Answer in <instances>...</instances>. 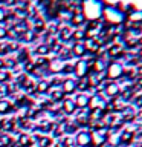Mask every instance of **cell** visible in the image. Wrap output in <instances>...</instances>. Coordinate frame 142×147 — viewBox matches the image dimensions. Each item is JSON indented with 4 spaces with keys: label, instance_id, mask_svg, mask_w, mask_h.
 I'll return each instance as SVG.
<instances>
[{
    "label": "cell",
    "instance_id": "cell-17",
    "mask_svg": "<svg viewBox=\"0 0 142 147\" xmlns=\"http://www.w3.org/2000/svg\"><path fill=\"white\" fill-rule=\"evenodd\" d=\"M86 22V18H84V16L78 11V12H73V16H72V18H70V26H81L82 23Z\"/></svg>",
    "mask_w": 142,
    "mask_h": 147
},
{
    "label": "cell",
    "instance_id": "cell-9",
    "mask_svg": "<svg viewBox=\"0 0 142 147\" xmlns=\"http://www.w3.org/2000/svg\"><path fill=\"white\" fill-rule=\"evenodd\" d=\"M64 64H66V61H63L61 58L55 57L54 60H50V61L48 63V69L52 74H55V75H60V74H63Z\"/></svg>",
    "mask_w": 142,
    "mask_h": 147
},
{
    "label": "cell",
    "instance_id": "cell-12",
    "mask_svg": "<svg viewBox=\"0 0 142 147\" xmlns=\"http://www.w3.org/2000/svg\"><path fill=\"white\" fill-rule=\"evenodd\" d=\"M49 95H50V101L52 103H61V101L66 98L64 96V92L61 90V87H54V89H49Z\"/></svg>",
    "mask_w": 142,
    "mask_h": 147
},
{
    "label": "cell",
    "instance_id": "cell-32",
    "mask_svg": "<svg viewBox=\"0 0 142 147\" xmlns=\"http://www.w3.org/2000/svg\"><path fill=\"white\" fill-rule=\"evenodd\" d=\"M8 147H21V146L18 144V142H11V144H9Z\"/></svg>",
    "mask_w": 142,
    "mask_h": 147
},
{
    "label": "cell",
    "instance_id": "cell-22",
    "mask_svg": "<svg viewBox=\"0 0 142 147\" xmlns=\"http://www.w3.org/2000/svg\"><path fill=\"white\" fill-rule=\"evenodd\" d=\"M82 38H86V31L82 29H76V31H72V35H70V40H73L76 43V41H81Z\"/></svg>",
    "mask_w": 142,
    "mask_h": 147
},
{
    "label": "cell",
    "instance_id": "cell-14",
    "mask_svg": "<svg viewBox=\"0 0 142 147\" xmlns=\"http://www.w3.org/2000/svg\"><path fill=\"white\" fill-rule=\"evenodd\" d=\"M49 89H50V86H49L48 80H40V81L35 83V94L43 95V94H46V92H49Z\"/></svg>",
    "mask_w": 142,
    "mask_h": 147
},
{
    "label": "cell",
    "instance_id": "cell-24",
    "mask_svg": "<svg viewBox=\"0 0 142 147\" xmlns=\"http://www.w3.org/2000/svg\"><path fill=\"white\" fill-rule=\"evenodd\" d=\"M20 38L23 41H27V43H31V41H34L37 38V35L34 34V31H26V32H23V34L20 35Z\"/></svg>",
    "mask_w": 142,
    "mask_h": 147
},
{
    "label": "cell",
    "instance_id": "cell-31",
    "mask_svg": "<svg viewBox=\"0 0 142 147\" xmlns=\"http://www.w3.org/2000/svg\"><path fill=\"white\" fill-rule=\"evenodd\" d=\"M55 147H66V144H64V141H58L57 144H55Z\"/></svg>",
    "mask_w": 142,
    "mask_h": 147
},
{
    "label": "cell",
    "instance_id": "cell-21",
    "mask_svg": "<svg viewBox=\"0 0 142 147\" xmlns=\"http://www.w3.org/2000/svg\"><path fill=\"white\" fill-rule=\"evenodd\" d=\"M11 86L8 84H0V100H6V96L11 95Z\"/></svg>",
    "mask_w": 142,
    "mask_h": 147
},
{
    "label": "cell",
    "instance_id": "cell-25",
    "mask_svg": "<svg viewBox=\"0 0 142 147\" xmlns=\"http://www.w3.org/2000/svg\"><path fill=\"white\" fill-rule=\"evenodd\" d=\"M50 146H52V138H49V136L38 138V147H50Z\"/></svg>",
    "mask_w": 142,
    "mask_h": 147
},
{
    "label": "cell",
    "instance_id": "cell-23",
    "mask_svg": "<svg viewBox=\"0 0 142 147\" xmlns=\"http://www.w3.org/2000/svg\"><path fill=\"white\" fill-rule=\"evenodd\" d=\"M11 78H12L11 71H6V69L0 71V84H6L8 81H11Z\"/></svg>",
    "mask_w": 142,
    "mask_h": 147
},
{
    "label": "cell",
    "instance_id": "cell-7",
    "mask_svg": "<svg viewBox=\"0 0 142 147\" xmlns=\"http://www.w3.org/2000/svg\"><path fill=\"white\" fill-rule=\"evenodd\" d=\"M60 87H61V90L64 92V95H72L73 92L76 90V78H73V77L63 78Z\"/></svg>",
    "mask_w": 142,
    "mask_h": 147
},
{
    "label": "cell",
    "instance_id": "cell-6",
    "mask_svg": "<svg viewBox=\"0 0 142 147\" xmlns=\"http://www.w3.org/2000/svg\"><path fill=\"white\" fill-rule=\"evenodd\" d=\"M75 144L80 147H89L90 146V130L87 129H81L80 132L75 135Z\"/></svg>",
    "mask_w": 142,
    "mask_h": 147
},
{
    "label": "cell",
    "instance_id": "cell-30",
    "mask_svg": "<svg viewBox=\"0 0 142 147\" xmlns=\"http://www.w3.org/2000/svg\"><path fill=\"white\" fill-rule=\"evenodd\" d=\"M5 69V58L0 57V71H3Z\"/></svg>",
    "mask_w": 142,
    "mask_h": 147
},
{
    "label": "cell",
    "instance_id": "cell-13",
    "mask_svg": "<svg viewBox=\"0 0 142 147\" xmlns=\"http://www.w3.org/2000/svg\"><path fill=\"white\" fill-rule=\"evenodd\" d=\"M12 110H17V107L11 103V101L9 100H0V115L11 113Z\"/></svg>",
    "mask_w": 142,
    "mask_h": 147
},
{
    "label": "cell",
    "instance_id": "cell-33",
    "mask_svg": "<svg viewBox=\"0 0 142 147\" xmlns=\"http://www.w3.org/2000/svg\"><path fill=\"white\" fill-rule=\"evenodd\" d=\"M137 45H139V46H142V35L139 37V38H137Z\"/></svg>",
    "mask_w": 142,
    "mask_h": 147
},
{
    "label": "cell",
    "instance_id": "cell-18",
    "mask_svg": "<svg viewBox=\"0 0 142 147\" xmlns=\"http://www.w3.org/2000/svg\"><path fill=\"white\" fill-rule=\"evenodd\" d=\"M49 51H50V48L48 46V43H43V45H38L35 48V54L38 55V57H46V55L49 54Z\"/></svg>",
    "mask_w": 142,
    "mask_h": 147
},
{
    "label": "cell",
    "instance_id": "cell-5",
    "mask_svg": "<svg viewBox=\"0 0 142 147\" xmlns=\"http://www.w3.org/2000/svg\"><path fill=\"white\" fill-rule=\"evenodd\" d=\"M89 72H90V67H89V64H87V61L84 58H80L76 63H73V75L76 77V80L78 78L87 77Z\"/></svg>",
    "mask_w": 142,
    "mask_h": 147
},
{
    "label": "cell",
    "instance_id": "cell-8",
    "mask_svg": "<svg viewBox=\"0 0 142 147\" xmlns=\"http://www.w3.org/2000/svg\"><path fill=\"white\" fill-rule=\"evenodd\" d=\"M89 98H90V95H87L86 92H80V94H76L75 96H72V100H73V103H75L76 109H81V110H84L86 107H89Z\"/></svg>",
    "mask_w": 142,
    "mask_h": 147
},
{
    "label": "cell",
    "instance_id": "cell-28",
    "mask_svg": "<svg viewBox=\"0 0 142 147\" xmlns=\"http://www.w3.org/2000/svg\"><path fill=\"white\" fill-rule=\"evenodd\" d=\"M6 9H5L3 6H0V23H2V22H5V20H6Z\"/></svg>",
    "mask_w": 142,
    "mask_h": 147
},
{
    "label": "cell",
    "instance_id": "cell-27",
    "mask_svg": "<svg viewBox=\"0 0 142 147\" xmlns=\"http://www.w3.org/2000/svg\"><path fill=\"white\" fill-rule=\"evenodd\" d=\"M8 54V45L5 43H0V57H3V55Z\"/></svg>",
    "mask_w": 142,
    "mask_h": 147
},
{
    "label": "cell",
    "instance_id": "cell-29",
    "mask_svg": "<svg viewBox=\"0 0 142 147\" xmlns=\"http://www.w3.org/2000/svg\"><path fill=\"white\" fill-rule=\"evenodd\" d=\"M6 37H8V29L5 26H0V40L6 38Z\"/></svg>",
    "mask_w": 142,
    "mask_h": 147
},
{
    "label": "cell",
    "instance_id": "cell-2",
    "mask_svg": "<svg viewBox=\"0 0 142 147\" xmlns=\"http://www.w3.org/2000/svg\"><path fill=\"white\" fill-rule=\"evenodd\" d=\"M102 18H104V25L105 26H121L125 22V14H122L121 11H118L113 6H104L102 9Z\"/></svg>",
    "mask_w": 142,
    "mask_h": 147
},
{
    "label": "cell",
    "instance_id": "cell-4",
    "mask_svg": "<svg viewBox=\"0 0 142 147\" xmlns=\"http://www.w3.org/2000/svg\"><path fill=\"white\" fill-rule=\"evenodd\" d=\"M102 90L107 98H115V96H118L121 94V86H119V83L116 81H109L105 80L102 81Z\"/></svg>",
    "mask_w": 142,
    "mask_h": 147
},
{
    "label": "cell",
    "instance_id": "cell-3",
    "mask_svg": "<svg viewBox=\"0 0 142 147\" xmlns=\"http://www.w3.org/2000/svg\"><path fill=\"white\" fill-rule=\"evenodd\" d=\"M105 80L109 81H116V80H121L124 77V64H121L119 61H110L107 63V67H105Z\"/></svg>",
    "mask_w": 142,
    "mask_h": 147
},
{
    "label": "cell",
    "instance_id": "cell-1",
    "mask_svg": "<svg viewBox=\"0 0 142 147\" xmlns=\"http://www.w3.org/2000/svg\"><path fill=\"white\" fill-rule=\"evenodd\" d=\"M81 14L84 16L86 20L93 22V20H101L102 17V9L104 5L101 0H81Z\"/></svg>",
    "mask_w": 142,
    "mask_h": 147
},
{
    "label": "cell",
    "instance_id": "cell-10",
    "mask_svg": "<svg viewBox=\"0 0 142 147\" xmlns=\"http://www.w3.org/2000/svg\"><path fill=\"white\" fill-rule=\"evenodd\" d=\"M70 52H72L73 57H76V58H82V57H86V54H87L84 45H82V41H76V43H73Z\"/></svg>",
    "mask_w": 142,
    "mask_h": 147
},
{
    "label": "cell",
    "instance_id": "cell-16",
    "mask_svg": "<svg viewBox=\"0 0 142 147\" xmlns=\"http://www.w3.org/2000/svg\"><path fill=\"white\" fill-rule=\"evenodd\" d=\"M133 141V132L131 130H122L119 133V144H130Z\"/></svg>",
    "mask_w": 142,
    "mask_h": 147
},
{
    "label": "cell",
    "instance_id": "cell-34",
    "mask_svg": "<svg viewBox=\"0 0 142 147\" xmlns=\"http://www.w3.org/2000/svg\"><path fill=\"white\" fill-rule=\"evenodd\" d=\"M0 2H3V0H0Z\"/></svg>",
    "mask_w": 142,
    "mask_h": 147
},
{
    "label": "cell",
    "instance_id": "cell-26",
    "mask_svg": "<svg viewBox=\"0 0 142 147\" xmlns=\"http://www.w3.org/2000/svg\"><path fill=\"white\" fill-rule=\"evenodd\" d=\"M127 14L131 22H142V11H133V12H127Z\"/></svg>",
    "mask_w": 142,
    "mask_h": 147
},
{
    "label": "cell",
    "instance_id": "cell-11",
    "mask_svg": "<svg viewBox=\"0 0 142 147\" xmlns=\"http://www.w3.org/2000/svg\"><path fill=\"white\" fill-rule=\"evenodd\" d=\"M61 109H63V112H64V113L72 115V113H75L76 106H75V103H73V100H72V98H64V100L61 101Z\"/></svg>",
    "mask_w": 142,
    "mask_h": 147
},
{
    "label": "cell",
    "instance_id": "cell-19",
    "mask_svg": "<svg viewBox=\"0 0 142 147\" xmlns=\"http://www.w3.org/2000/svg\"><path fill=\"white\" fill-rule=\"evenodd\" d=\"M72 35V29L69 26H64V29H60V40L61 41H69Z\"/></svg>",
    "mask_w": 142,
    "mask_h": 147
},
{
    "label": "cell",
    "instance_id": "cell-15",
    "mask_svg": "<svg viewBox=\"0 0 142 147\" xmlns=\"http://www.w3.org/2000/svg\"><path fill=\"white\" fill-rule=\"evenodd\" d=\"M107 55H109V57H112V58H118V57H122V55H124V51H122L121 46L112 45L109 48V51H107Z\"/></svg>",
    "mask_w": 142,
    "mask_h": 147
},
{
    "label": "cell",
    "instance_id": "cell-20",
    "mask_svg": "<svg viewBox=\"0 0 142 147\" xmlns=\"http://www.w3.org/2000/svg\"><path fill=\"white\" fill-rule=\"evenodd\" d=\"M32 142H34V140H32L29 135H26V133H21L20 138H18V144L21 147H27V146H31Z\"/></svg>",
    "mask_w": 142,
    "mask_h": 147
}]
</instances>
